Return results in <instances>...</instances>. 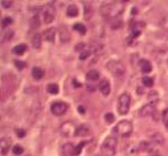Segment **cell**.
<instances>
[{
	"instance_id": "1",
	"label": "cell",
	"mask_w": 168,
	"mask_h": 156,
	"mask_svg": "<svg viewBox=\"0 0 168 156\" xmlns=\"http://www.w3.org/2000/svg\"><path fill=\"white\" fill-rule=\"evenodd\" d=\"M119 4L112 2V4H104L100 7V14L104 17H113L116 18L119 15L123 12V6H117Z\"/></svg>"
},
{
	"instance_id": "2",
	"label": "cell",
	"mask_w": 168,
	"mask_h": 156,
	"mask_svg": "<svg viewBox=\"0 0 168 156\" xmlns=\"http://www.w3.org/2000/svg\"><path fill=\"white\" fill-rule=\"evenodd\" d=\"M116 147H117V140L115 137L110 135L107 137L102 145V153L105 156H114L116 153Z\"/></svg>"
},
{
	"instance_id": "3",
	"label": "cell",
	"mask_w": 168,
	"mask_h": 156,
	"mask_svg": "<svg viewBox=\"0 0 168 156\" xmlns=\"http://www.w3.org/2000/svg\"><path fill=\"white\" fill-rule=\"evenodd\" d=\"M113 132L120 137H123V138L129 137L132 133V124L129 121H125V119L120 121L115 125V127L113 129Z\"/></svg>"
},
{
	"instance_id": "4",
	"label": "cell",
	"mask_w": 168,
	"mask_h": 156,
	"mask_svg": "<svg viewBox=\"0 0 168 156\" xmlns=\"http://www.w3.org/2000/svg\"><path fill=\"white\" fill-rule=\"evenodd\" d=\"M107 70L110 71L111 74L115 77H122L125 74V67L121 61L117 60H111L110 62H107L106 64Z\"/></svg>"
},
{
	"instance_id": "5",
	"label": "cell",
	"mask_w": 168,
	"mask_h": 156,
	"mask_svg": "<svg viewBox=\"0 0 168 156\" xmlns=\"http://www.w3.org/2000/svg\"><path fill=\"white\" fill-rule=\"evenodd\" d=\"M130 104H131V98L129 94L123 93L119 98V102H117V112L120 115H125L128 114L130 109Z\"/></svg>"
},
{
	"instance_id": "6",
	"label": "cell",
	"mask_w": 168,
	"mask_h": 156,
	"mask_svg": "<svg viewBox=\"0 0 168 156\" xmlns=\"http://www.w3.org/2000/svg\"><path fill=\"white\" fill-rule=\"evenodd\" d=\"M76 130H77V127L75 126V124L70 121L62 123V125L60 126V132L62 134V137H66V138H70L73 135H76Z\"/></svg>"
},
{
	"instance_id": "7",
	"label": "cell",
	"mask_w": 168,
	"mask_h": 156,
	"mask_svg": "<svg viewBox=\"0 0 168 156\" xmlns=\"http://www.w3.org/2000/svg\"><path fill=\"white\" fill-rule=\"evenodd\" d=\"M42 15H43V20L46 24H50L54 21L55 18V8L52 5H46L42 8Z\"/></svg>"
},
{
	"instance_id": "8",
	"label": "cell",
	"mask_w": 168,
	"mask_h": 156,
	"mask_svg": "<svg viewBox=\"0 0 168 156\" xmlns=\"http://www.w3.org/2000/svg\"><path fill=\"white\" fill-rule=\"evenodd\" d=\"M67 109H68V106H67V104L62 102V101L53 102L51 106V112H52V114L55 115V116H61V115H63V114L67 112Z\"/></svg>"
},
{
	"instance_id": "9",
	"label": "cell",
	"mask_w": 168,
	"mask_h": 156,
	"mask_svg": "<svg viewBox=\"0 0 168 156\" xmlns=\"http://www.w3.org/2000/svg\"><path fill=\"white\" fill-rule=\"evenodd\" d=\"M155 106H157V104H151V102L144 104V106L139 109V112H138L139 115H140L142 117H146V116L153 115L154 112H155Z\"/></svg>"
},
{
	"instance_id": "10",
	"label": "cell",
	"mask_w": 168,
	"mask_h": 156,
	"mask_svg": "<svg viewBox=\"0 0 168 156\" xmlns=\"http://www.w3.org/2000/svg\"><path fill=\"white\" fill-rule=\"evenodd\" d=\"M10 146H12V140L9 138H6V137L1 138L0 139V152H1V155L2 156L7 155Z\"/></svg>"
},
{
	"instance_id": "11",
	"label": "cell",
	"mask_w": 168,
	"mask_h": 156,
	"mask_svg": "<svg viewBox=\"0 0 168 156\" xmlns=\"http://www.w3.org/2000/svg\"><path fill=\"white\" fill-rule=\"evenodd\" d=\"M139 69L143 74H149L152 71V64L150 61H147L145 59H142L139 61Z\"/></svg>"
},
{
	"instance_id": "12",
	"label": "cell",
	"mask_w": 168,
	"mask_h": 156,
	"mask_svg": "<svg viewBox=\"0 0 168 156\" xmlns=\"http://www.w3.org/2000/svg\"><path fill=\"white\" fill-rule=\"evenodd\" d=\"M99 91L102 92V95L107 97L111 92V84L107 79H102V82L99 83Z\"/></svg>"
},
{
	"instance_id": "13",
	"label": "cell",
	"mask_w": 168,
	"mask_h": 156,
	"mask_svg": "<svg viewBox=\"0 0 168 156\" xmlns=\"http://www.w3.org/2000/svg\"><path fill=\"white\" fill-rule=\"evenodd\" d=\"M90 133H91V130L87 124H82L76 130V135L77 137H88V135H90Z\"/></svg>"
},
{
	"instance_id": "14",
	"label": "cell",
	"mask_w": 168,
	"mask_h": 156,
	"mask_svg": "<svg viewBox=\"0 0 168 156\" xmlns=\"http://www.w3.org/2000/svg\"><path fill=\"white\" fill-rule=\"evenodd\" d=\"M13 36H14V31L13 30L2 29L1 36H0V40H1V43H7V41H9L13 38Z\"/></svg>"
},
{
	"instance_id": "15",
	"label": "cell",
	"mask_w": 168,
	"mask_h": 156,
	"mask_svg": "<svg viewBox=\"0 0 168 156\" xmlns=\"http://www.w3.org/2000/svg\"><path fill=\"white\" fill-rule=\"evenodd\" d=\"M55 33L57 31L54 28H50V29L45 30L44 31V39L49 43H53L54 39H55Z\"/></svg>"
},
{
	"instance_id": "16",
	"label": "cell",
	"mask_w": 168,
	"mask_h": 156,
	"mask_svg": "<svg viewBox=\"0 0 168 156\" xmlns=\"http://www.w3.org/2000/svg\"><path fill=\"white\" fill-rule=\"evenodd\" d=\"M165 141V139H164V137H162V134L161 133H153L151 135V142L153 143L154 146H161L162 143Z\"/></svg>"
},
{
	"instance_id": "17",
	"label": "cell",
	"mask_w": 168,
	"mask_h": 156,
	"mask_svg": "<svg viewBox=\"0 0 168 156\" xmlns=\"http://www.w3.org/2000/svg\"><path fill=\"white\" fill-rule=\"evenodd\" d=\"M45 76V71L39 67H35L32 68V77L37 79V81H40L43 77Z\"/></svg>"
},
{
	"instance_id": "18",
	"label": "cell",
	"mask_w": 168,
	"mask_h": 156,
	"mask_svg": "<svg viewBox=\"0 0 168 156\" xmlns=\"http://www.w3.org/2000/svg\"><path fill=\"white\" fill-rule=\"evenodd\" d=\"M100 78V75L97 70H90L87 74V79L88 82H97Z\"/></svg>"
},
{
	"instance_id": "19",
	"label": "cell",
	"mask_w": 168,
	"mask_h": 156,
	"mask_svg": "<svg viewBox=\"0 0 168 156\" xmlns=\"http://www.w3.org/2000/svg\"><path fill=\"white\" fill-rule=\"evenodd\" d=\"M66 14L68 15L69 17H76V16L78 15V8H77V6H75V5H69V6L67 7Z\"/></svg>"
},
{
	"instance_id": "20",
	"label": "cell",
	"mask_w": 168,
	"mask_h": 156,
	"mask_svg": "<svg viewBox=\"0 0 168 156\" xmlns=\"http://www.w3.org/2000/svg\"><path fill=\"white\" fill-rule=\"evenodd\" d=\"M27 50H28V46L25 44H20L17 45V46H15L14 48H13V53L16 54V55H22L24 54V52H27Z\"/></svg>"
},
{
	"instance_id": "21",
	"label": "cell",
	"mask_w": 168,
	"mask_h": 156,
	"mask_svg": "<svg viewBox=\"0 0 168 156\" xmlns=\"http://www.w3.org/2000/svg\"><path fill=\"white\" fill-rule=\"evenodd\" d=\"M92 15H93V9H92V7L89 5L88 2H84V18L89 21L92 17Z\"/></svg>"
},
{
	"instance_id": "22",
	"label": "cell",
	"mask_w": 168,
	"mask_h": 156,
	"mask_svg": "<svg viewBox=\"0 0 168 156\" xmlns=\"http://www.w3.org/2000/svg\"><path fill=\"white\" fill-rule=\"evenodd\" d=\"M31 43H32V47L34 48H40V46H42V36L39 35V33H36L34 37H32V40H31Z\"/></svg>"
},
{
	"instance_id": "23",
	"label": "cell",
	"mask_w": 168,
	"mask_h": 156,
	"mask_svg": "<svg viewBox=\"0 0 168 156\" xmlns=\"http://www.w3.org/2000/svg\"><path fill=\"white\" fill-rule=\"evenodd\" d=\"M140 150V147H139V143H135V145H131L129 148H128V155L129 156H136L137 154H139Z\"/></svg>"
},
{
	"instance_id": "24",
	"label": "cell",
	"mask_w": 168,
	"mask_h": 156,
	"mask_svg": "<svg viewBox=\"0 0 168 156\" xmlns=\"http://www.w3.org/2000/svg\"><path fill=\"white\" fill-rule=\"evenodd\" d=\"M73 29L77 32H80L81 35H85L87 33V27L82 23H75L73 25Z\"/></svg>"
},
{
	"instance_id": "25",
	"label": "cell",
	"mask_w": 168,
	"mask_h": 156,
	"mask_svg": "<svg viewBox=\"0 0 168 156\" xmlns=\"http://www.w3.org/2000/svg\"><path fill=\"white\" fill-rule=\"evenodd\" d=\"M47 92L50 94H58L59 93V86L55 84V83H52V84H49L47 85Z\"/></svg>"
},
{
	"instance_id": "26",
	"label": "cell",
	"mask_w": 168,
	"mask_h": 156,
	"mask_svg": "<svg viewBox=\"0 0 168 156\" xmlns=\"http://www.w3.org/2000/svg\"><path fill=\"white\" fill-rule=\"evenodd\" d=\"M149 102H151V104H157L158 102V100H159V95H158V93L155 92V91H153V92H150L149 93Z\"/></svg>"
},
{
	"instance_id": "27",
	"label": "cell",
	"mask_w": 168,
	"mask_h": 156,
	"mask_svg": "<svg viewBox=\"0 0 168 156\" xmlns=\"http://www.w3.org/2000/svg\"><path fill=\"white\" fill-rule=\"evenodd\" d=\"M85 143L87 142H80L77 146H75L74 147V153H73V156H78L81 154V152H82V149H83V147L85 146Z\"/></svg>"
},
{
	"instance_id": "28",
	"label": "cell",
	"mask_w": 168,
	"mask_h": 156,
	"mask_svg": "<svg viewBox=\"0 0 168 156\" xmlns=\"http://www.w3.org/2000/svg\"><path fill=\"white\" fill-rule=\"evenodd\" d=\"M121 27H122V21H121L119 17L112 20V22H111V28H113V29H119V28H121Z\"/></svg>"
},
{
	"instance_id": "29",
	"label": "cell",
	"mask_w": 168,
	"mask_h": 156,
	"mask_svg": "<svg viewBox=\"0 0 168 156\" xmlns=\"http://www.w3.org/2000/svg\"><path fill=\"white\" fill-rule=\"evenodd\" d=\"M142 82H143L144 86H146V87H152L154 84V81L152 77H143Z\"/></svg>"
},
{
	"instance_id": "30",
	"label": "cell",
	"mask_w": 168,
	"mask_h": 156,
	"mask_svg": "<svg viewBox=\"0 0 168 156\" xmlns=\"http://www.w3.org/2000/svg\"><path fill=\"white\" fill-rule=\"evenodd\" d=\"M13 23V18L12 17H5V18H2V21H1V25H2V29H6L8 25H10Z\"/></svg>"
},
{
	"instance_id": "31",
	"label": "cell",
	"mask_w": 168,
	"mask_h": 156,
	"mask_svg": "<svg viewBox=\"0 0 168 156\" xmlns=\"http://www.w3.org/2000/svg\"><path fill=\"white\" fill-rule=\"evenodd\" d=\"M23 152H24V149H23L22 146H20V145H16L13 147V153H14L15 155H22Z\"/></svg>"
},
{
	"instance_id": "32",
	"label": "cell",
	"mask_w": 168,
	"mask_h": 156,
	"mask_svg": "<svg viewBox=\"0 0 168 156\" xmlns=\"http://www.w3.org/2000/svg\"><path fill=\"white\" fill-rule=\"evenodd\" d=\"M14 64H15V67L17 68L19 70H22V69H24V68L27 67V63L23 62V61H20V60H15Z\"/></svg>"
},
{
	"instance_id": "33",
	"label": "cell",
	"mask_w": 168,
	"mask_h": 156,
	"mask_svg": "<svg viewBox=\"0 0 168 156\" xmlns=\"http://www.w3.org/2000/svg\"><path fill=\"white\" fill-rule=\"evenodd\" d=\"M162 121H164V124H165L166 129H168V108H166L162 112Z\"/></svg>"
},
{
	"instance_id": "34",
	"label": "cell",
	"mask_w": 168,
	"mask_h": 156,
	"mask_svg": "<svg viewBox=\"0 0 168 156\" xmlns=\"http://www.w3.org/2000/svg\"><path fill=\"white\" fill-rule=\"evenodd\" d=\"M105 121L111 124V123H113V122L115 121V116H114L113 114H111V112H107V114L105 115Z\"/></svg>"
},
{
	"instance_id": "35",
	"label": "cell",
	"mask_w": 168,
	"mask_h": 156,
	"mask_svg": "<svg viewBox=\"0 0 168 156\" xmlns=\"http://www.w3.org/2000/svg\"><path fill=\"white\" fill-rule=\"evenodd\" d=\"M31 25H32V28H38L39 27V18H38V16L35 15L34 17H32V20H31Z\"/></svg>"
},
{
	"instance_id": "36",
	"label": "cell",
	"mask_w": 168,
	"mask_h": 156,
	"mask_svg": "<svg viewBox=\"0 0 168 156\" xmlns=\"http://www.w3.org/2000/svg\"><path fill=\"white\" fill-rule=\"evenodd\" d=\"M90 54H91V52H90V51H84V52H82L80 54V60H82V61L87 60L89 56H90Z\"/></svg>"
},
{
	"instance_id": "37",
	"label": "cell",
	"mask_w": 168,
	"mask_h": 156,
	"mask_svg": "<svg viewBox=\"0 0 168 156\" xmlns=\"http://www.w3.org/2000/svg\"><path fill=\"white\" fill-rule=\"evenodd\" d=\"M12 5H13V1H7V0H2L1 1V6L5 8H10L12 7Z\"/></svg>"
},
{
	"instance_id": "38",
	"label": "cell",
	"mask_w": 168,
	"mask_h": 156,
	"mask_svg": "<svg viewBox=\"0 0 168 156\" xmlns=\"http://www.w3.org/2000/svg\"><path fill=\"white\" fill-rule=\"evenodd\" d=\"M25 134H27V132H25V130H23V129H17V130H16V135H17L19 138H24Z\"/></svg>"
},
{
	"instance_id": "39",
	"label": "cell",
	"mask_w": 168,
	"mask_h": 156,
	"mask_svg": "<svg viewBox=\"0 0 168 156\" xmlns=\"http://www.w3.org/2000/svg\"><path fill=\"white\" fill-rule=\"evenodd\" d=\"M139 36H140V31H139V30H137V29L132 30V33H131L132 38H137V37H139Z\"/></svg>"
},
{
	"instance_id": "40",
	"label": "cell",
	"mask_w": 168,
	"mask_h": 156,
	"mask_svg": "<svg viewBox=\"0 0 168 156\" xmlns=\"http://www.w3.org/2000/svg\"><path fill=\"white\" fill-rule=\"evenodd\" d=\"M73 85H74V87H75V89H78V87L82 86L80 83L77 82V79H73Z\"/></svg>"
},
{
	"instance_id": "41",
	"label": "cell",
	"mask_w": 168,
	"mask_h": 156,
	"mask_svg": "<svg viewBox=\"0 0 168 156\" xmlns=\"http://www.w3.org/2000/svg\"><path fill=\"white\" fill-rule=\"evenodd\" d=\"M77 110H78V112H80V114H84V112H85V108H84L83 106H78Z\"/></svg>"
},
{
	"instance_id": "42",
	"label": "cell",
	"mask_w": 168,
	"mask_h": 156,
	"mask_svg": "<svg viewBox=\"0 0 168 156\" xmlns=\"http://www.w3.org/2000/svg\"><path fill=\"white\" fill-rule=\"evenodd\" d=\"M150 156H161V155L158 153V152H153V153H151V154H150Z\"/></svg>"
}]
</instances>
